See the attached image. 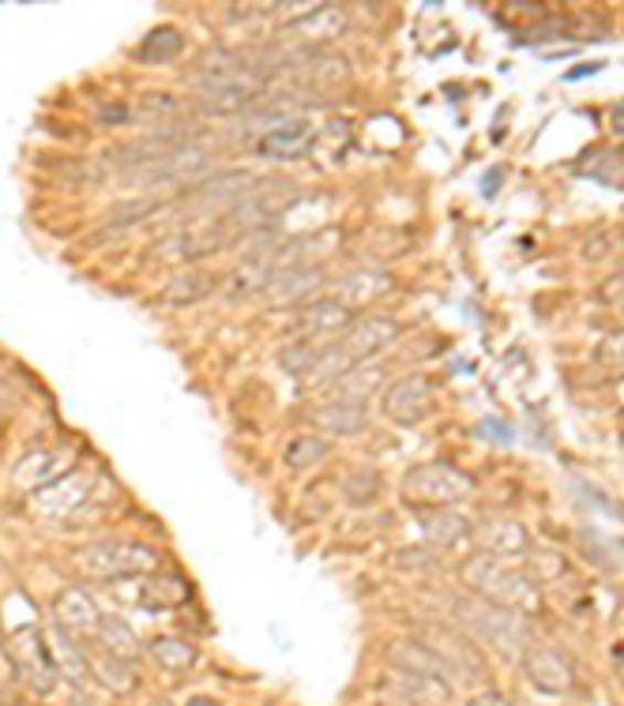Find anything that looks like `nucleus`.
<instances>
[{
    "instance_id": "obj_24",
    "label": "nucleus",
    "mask_w": 624,
    "mask_h": 706,
    "mask_svg": "<svg viewBox=\"0 0 624 706\" xmlns=\"http://www.w3.org/2000/svg\"><path fill=\"white\" fill-rule=\"evenodd\" d=\"M159 207H162V199H154V196H132V199H117V204L106 210V218H103V229H98V237H114V233H125L128 226H140L143 218H151Z\"/></svg>"
},
{
    "instance_id": "obj_21",
    "label": "nucleus",
    "mask_w": 624,
    "mask_h": 706,
    "mask_svg": "<svg viewBox=\"0 0 624 706\" xmlns=\"http://www.w3.org/2000/svg\"><path fill=\"white\" fill-rule=\"evenodd\" d=\"M380 383H384L380 365L357 361L354 369H346L335 383H327V391H332V399H343V402H365L376 388H380Z\"/></svg>"
},
{
    "instance_id": "obj_9",
    "label": "nucleus",
    "mask_w": 624,
    "mask_h": 706,
    "mask_svg": "<svg viewBox=\"0 0 624 706\" xmlns=\"http://www.w3.org/2000/svg\"><path fill=\"white\" fill-rule=\"evenodd\" d=\"M402 492H407L410 500L448 503V500H459L463 492H471V478H463V474L448 470V466H440V463H429V466H418V470L407 474Z\"/></svg>"
},
{
    "instance_id": "obj_25",
    "label": "nucleus",
    "mask_w": 624,
    "mask_h": 706,
    "mask_svg": "<svg viewBox=\"0 0 624 706\" xmlns=\"http://www.w3.org/2000/svg\"><path fill=\"white\" fill-rule=\"evenodd\" d=\"M57 617L64 628L72 631H87V628H98V605L90 601V594L76 590V586H68V590L57 594Z\"/></svg>"
},
{
    "instance_id": "obj_6",
    "label": "nucleus",
    "mask_w": 624,
    "mask_h": 706,
    "mask_svg": "<svg viewBox=\"0 0 624 706\" xmlns=\"http://www.w3.org/2000/svg\"><path fill=\"white\" fill-rule=\"evenodd\" d=\"M211 166V154L204 151V146H177L173 154H166V159H159V162H151V166H140V170H132L128 173V181H140V185H151V188H162V185H181V181H192V177H200V173H207Z\"/></svg>"
},
{
    "instance_id": "obj_19",
    "label": "nucleus",
    "mask_w": 624,
    "mask_h": 706,
    "mask_svg": "<svg viewBox=\"0 0 624 706\" xmlns=\"http://www.w3.org/2000/svg\"><path fill=\"white\" fill-rule=\"evenodd\" d=\"M327 282L324 268H301V271H290L282 279H275L268 286V301L271 305H298V301L312 297L320 286Z\"/></svg>"
},
{
    "instance_id": "obj_13",
    "label": "nucleus",
    "mask_w": 624,
    "mask_h": 706,
    "mask_svg": "<svg viewBox=\"0 0 624 706\" xmlns=\"http://www.w3.org/2000/svg\"><path fill=\"white\" fill-rule=\"evenodd\" d=\"M388 662H391L396 673L418 676V681H433V684H448V669L440 665V658L426 643H415V639L391 643L388 647Z\"/></svg>"
},
{
    "instance_id": "obj_2",
    "label": "nucleus",
    "mask_w": 624,
    "mask_h": 706,
    "mask_svg": "<svg viewBox=\"0 0 624 706\" xmlns=\"http://www.w3.org/2000/svg\"><path fill=\"white\" fill-rule=\"evenodd\" d=\"M189 87H192V95H196L192 106L207 117L249 113V109L256 102H263V95H268V79L256 76V72H241V76H223V79L189 76Z\"/></svg>"
},
{
    "instance_id": "obj_4",
    "label": "nucleus",
    "mask_w": 624,
    "mask_h": 706,
    "mask_svg": "<svg viewBox=\"0 0 624 706\" xmlns=\"http://www.w3.org/2000/svg\"><path fill=\"white\" fill-rule=\"evenodd\" d=\"M185 143H189V124L185 121H170V124H159V128H151V132L136 135V140H128L121 146H114V151H109V159L132 173L140 166H151V162L166 159V154H173L177 146H185Z\"/></svg>"
},
{
    "instance_id": "obj_11",
    "label": "nucleus",
    "mask_w": 624,
    "mask_h": 706,
    "mask_svg": "<svg viewBox=\"0 0 624 706\" xmlns=\"http://www.w3.org/2000/svg\"><path fill=\"white\" fill-rule=\"evenodd\" d=\"M466 579L478 586L482 594H489V598H497L504 605H530V601H535V598H530V583L527 579L504 572V567H497L493 561H474L471 567H466Z\"/></svg>"
},
{
    "instance_id": "obj_8",
    "label": "nucleus",
    "mask_w": 624,
    "mask_h": 706,
    "mask_svg": "<svg viewBox=\"0 0 624 706\" xmlns=\"http://www.w3.org/2000/svg\"><path fill=\"white\" fill-rule=\"evenodd\" d=\"M396 338H399V324H396V319L384 316V312H369V316L351 319V327H346V335L338 338V346H343V350L351 354L354 361H365V357L388 350Z\"/></svg>"
},
{
    "instance_id": "obj_32",
    "label": "nucleus",
    "mask_w": 624,
    "mask_h": 706,
    "mask_svg": "<svg viewBox=\"0 0 624 706\" xmlns=\"http://www.w3.org/2000/svg\"><path fill=\"white\" fill-rule=\"evenodd\" d=\"M87 665L95 669L98 681H103V684L109 687V692H117V695H125L128 687L136 684V676H128V662H121V658H114L106 647H103V654H95Z\"/></svg>"
},
{
    "instance_id": "obj_36",
    "label": "nucleus",
    "mask_w": 624,
    "mask_h": 706,
    "mask_svg": "<svg viewBox=\"0 0 624 706\" xmlns=\"http://www.w3.org/2000/svg\"><path fill=\"white\" fill-rule=\"evenodd\" d=\"M132 117V109H114V106H103L98 109V121H106V124H121Z\"/></svg>"
},
{
    "instance_id": "obj_26",
    "label": "nucleus",
    "mask_w": 624,
    "mask_h": 706,
    "mask_svg": "<svg viewBox=\"0 0 624 706\" xmlns=\"http://www.w3.org/2000/svg\"><path fill=\"white\" fill-rule=\"evenodd\" d=\"M98 639H103V647L109 650L114 658H121V662H136L140 658V639L132 636V628H128L125 620L117 617H103L98 620Z\"/></svg>"
},
{
    "instance_id": "obj_20",
    "label": "nucleus",
    "mask_w": 624,
    "mask_h": 706,
    "mask_svg": "<svg viewBox=\"0 0 624 706\" xmlns=\"http://www.w3.org/2000/svg\"><path fill=\"white\" fill-rule=\"evenodd\" d=\"M523 669H527V676L535 681L541 692H564L568 684H572V669L561 654H553V650H535V654L523 658Z\"/></svg>"
},
{
    "instance_id": "obj_27",
    "label": "nucleus",
    "mask_w": 624,
    "mask_h": 706,
    "mask_svg": "<svg viewBox=\"0 0 624 706\" xmlns=\"http://www.w3.org/2000/svg\"><path fill=\"white\" fill-rule=\"evenodd\" d=\"M57 463H61V455H53V452H42V455H31V458H23V463H20V470H15V481H20L23 489L39 492V489H45V481H53V478H64Z\"/></svg>"
},
{
    "instance_id": "obj_23",
    "label": "nucleus",
    "mask_w": 624,
    "mask_h": 706,
    "mask_svg": "<svg viewBox=\"0 0 624 706\" xmlns=\"http://www.w3.org/2000/svg\"><path fill=\"white\" fill-rule=\"evenodd\" d=\"M211 290H215V279H211L207 271H200V268H189V271L173 274L166 286H162L159 301L177 305V308H189V305H196V301H204Z\"/></svg>"
},
{
    "instance_id": "obj_28",
    "label": "nucleus",
    "mask_w": 624,
    "mask_h": 706,
    "mask_svg": "<svg viewBox=\"0 0 624 706\" xmlns=\"http://www.w3.org/2000/svg\"><path fill=\"white\" fill-rule=\"evenodd\" d=\"M327 452H332V444H327L324 436H312V433H298L287 444V466L290 470H309V466H316V463H324Z\"/></svg>"
},
{
    "instance_id": "obj_35",
    "label": "nucleus",
    "mask_w": 624,
    "mask_h": 706,
    "mask_svg": "<svg viewBox=\"0 0 624 706\" xmlns=\"http://www.w3.org/2000/svg\"><path fill=\"white\" fill-rule=\"evenodd\" d=\"M140 113L143 117H162V124H170L173 113H177V98L173 95H147Z\"/></svg>"
},
{
    "instance_id": "obj_14",
    "label": "nucleus",
    "mask_w": 624,
    "mask_h": 706,
    "mask_svg": "<svg viewBox=\"0 0 624 706\" xmlns=\"http://www.w3.org/2000/svg\"><path fill=\"white\" fill-rule=\"evenodd\" d=\"M429 410V388L426 380H399L396 388H388V395H384V414L391 421H399V425H415V421L426 417Z\"/></svg>"
},
{
    "instance_id": "obj_16",
    "label": "nucleus",
    "mask_w": 624,
    "mask_h": 706,
    "mask_svg": "<svg viewBox=\"0 0 624 706\" xmlns=\"http://www.w3.org/2000/svg\"><path fill=\"white\" fill-rule=\"evenodd\" d=\"M343 23H346L343 8L320 4V8H312L309 15H298L293 23H287V34H301V39H305L301 45H305V50H316L320 42L335 39V34L343 31Z\"/></svg>"
},
{
    "instance_id": "obj_37",
    "label": "nucleus",
    "mask_w": 624,
    "mask_h": 706,
    "mask_svg": "<svg viewBox=\"0 0 624 706\" xmlns=\"http://www.w3.org/2000/svg\"><path fill=\"white\" fill-rule=\"evenodd\" d=\"M471 706H504L501 699H493V695H485V699H474Z\"/></svg>"
},
{
    "instance_id": "obj_7",
    "label": "nucleus",
    "mask_w": 624,
    "mask_h": 706,
    "mask_svg": "<svg viewBox=\"0 0 624 706\" xmlns=\"http://www.w3.org/2000/svg\"><path fill=\"white\" fill-rule=\"evenodd\" d=\"M263 181L252 177L249 170H223V173H211V177L200 181L192 188V207H237L241 199H249Z\"/></svg>"
},
{
    "instance_id": "obj_34",
    "label": "nucleus",
    "mask_w": 624,
    "mask_h": 706,
    "mask_svg": "<svg viewBox=\"0 0 624 706\" xmlns=\"http://www.w3.org/2000/svg\"><path fill=\"white\" fill-rule=\"evenodd\" d=\"M23 684V673H20V662H15L12 647H0V699H15Z\"/></svg>"
},
{
    "instance_id": "obj_15",
    "label": "nucleus",
    "mask_w": 624,
    "mask_h": 706,
    "mask_svg": "<svg viewBox=\"0 0 624 706\" xmlns=\"http://www.w3.org/2000/svg\"><path fill=\"white\" fill-rule=\"evenodd\" d=\"M309 421L327 436H354L365 428V406L362 402L332 399V402H324V406L309 410Z\"/></svg>"
},
{
    "instance_id": "obj_5",
    "label": "nucleus",
    "mask_w": 624,
    "mask_h": 706,
    "mask_svg": "<svg viewBox=\"0 0 624 706\" xmlns=\"http://www.w3.org/2000/svg\"><path fill=\"white\" fill-rule=\"evenodd\" d=\"M12 654H15V662H20L23 681L39 695H50L53 687H57V676H61L57 658H53V650L45 647V636L39 628L20 631V636L12 639Z\"/></svg>"
},
{
    "instance_id": "obj_29",
    "label": "nucleus",
    "mask_w": 624,
    "mask_h": 706,
    "mask_svg": "<svg viewBox=\"0 0 624 706\" xmlns=\"http://www.w3.org/2000/svg\"><path fill=\"white\" fill-rule=\"evenodd\" d=\"M189 598H192L189 583L177 579V575H166V579H154L151 586H143L147 609H173V605H185Z\"/></svg>"
},
{
    "instance_id": "obj_33",
    "label": "nucleus",
    "mask_w": 624,
    "mask_h": 706,
    "mask_svg": "<svg viewBox=\"0 0 624 706\" xmlns=\"http://www.w3.org/2000/svg\"><path fill=\"white\" fill-rule=\"evenodd\" d=\"M151 654H154V662L162 669H170V673H181V669H189L196 662V647L181 643V639H154Z\"/></svg>"
},
{
    "instance_id": "obj_38",
    "label": "nucleus",
    "mask_w": 624,
    "mask_h": 706,
    "mask_svg": "<svg viewBox=\"0 0 624 706\" xmlns=\"http://www.w3.org/2000/svg\"><path fill=\"white\" fill-rule=\"evenodd\" d=\"M189 706H215V703H207V699H192Z\"/></svg>"
},
{
    "instance_id": "obj_22",
    "label": "nucleus",
    "mask_w": 624,
    "mask_h": 706,
    "mask_svg": "<svg viewBox=\"0 0 624 706\" xmlns=\"http://www.w3.org/2000/svg\"><path fill=\"white\" fill-rule=\"evenodd\" d=\"M185 53V34L177 26H154L151 34H143V42L132 50V57L140 64H170Z\"/></svg>"
},
{
    "instance_id": "obj_1",
    "label": "nucleus",
    "mask_w": 624,
    "mask_h": 706,
    "mask_svg": "<svg viewBox=\"0 0 624 706\" xmlns=\"http://www.w3.org/2000/svg\"><path fill=\"white\" fill-rule=\"evenodd\" d=\"M72 567L87 579H132V575H147L159 567V553L143 541H95V545L79 548L72 556Z\"/></svg>"
},
{
    "instance_id": "obj_30",
    "label": "nucleus",
    "mask_w": 624,
    "mask_h": 706,
    "mask_svg": "<svg viewBox=\"0 0 624 706\" xmlns=\"http://www.w3.org/2000/svg\"><path fill=\"white\" fill-rule=\"evenodd\" d=\"M320 350L324 346H312V343H290V346H282V354H279V365H282V372L293 376V380H312V369H316V361H320Z\"/></svg>"
},
{
    "instance_id": "obj_31",
    "label": "nucleus",
    "mask_w": 624,
    "mask_h": 706,
    "mask_svg": "<svg viewBox=\"0 0 624 706\" xmlns=\"http://www.w3.org/2000/svg\"><path fill=\"white\" fill-rule=\"evenodd\" d=\"M433 654L440 658V665H444V658H452L455 665H463V669H474V673H482V662H478V654L474 650H466V643H459L455 636H448V631H440L433 628L429 631V643H426Z\"/></svg>"
},
{
    "instance_id": "obj_18",
    "label": "nucleus",
    "mask_w": 624,
    "mask_h": 706,
    "mask_svg": "<svg viewBox=\"0 0 624 706\" xmlns=\"http://www.w3.org/2000/svg\"><path fill=\"white\" fill-rule=\"evenodd\" d=\"M298 327L305 335H335L343 327H351V305L343 297H316L301 312Z\"/></svg>"
},
{
    "instance_id": "obj_3",
    "label": "nucleus",
    "mask_w": 624,
    "mask_h": 706,
    "mask_svg": "<svg viewBox=\"0 0 624 706\" xmlns=\"http://www.w3.org/2000/svg\"><path fill=\"white\" fill-rule=\"evenodd\" d=\"M237 229L229 218H218L211 226H200V229H177L166 241H159L151 249L154 260H166V263H196V260H207V256L223 252L226 245H234Z\"/></svg>"
},
{
    "instance_id": "obj_12",
    "label": "nucleus",
    "mask_w": 624,
    "mask_h": 706,
    "mask_svg": "<svg viewBox=\"0 0 624 706\" xmlns=\"http://www.w3.org/2000/svg\"><path fill=\"white\" fill-rule=\"evenodd\" d=\"M90 497V478L87 474H64L61 481L45 485L34 492V511L45 519H64Z\"/></svg>"
},
{
    "instance_id": "obj_17",
    "label": "nucleus",
    "mask_w": 624,
    "mask_h": 706,
    "mask_svg": "<svg viewBox=\"0 0 624 706\" xmlns=\"http://www.w3.org/2000/svg\"><path fill=\"white\" fill-rule=\"evenodd\" d=\"M192 72L207 79H223V76H241V72H252V61L245 50H234V45H207L192 57ZM189 72V76H192Z\"/></svg>"
},
{
    "instance_id": "obj_10",
    "label": "nucleus",
    "mask_w": 624,
    "mask_h": 706,
    "mask_svg": "<svg viewBox=\"0 0 624 706\" xmlns=\"http://www.w3.org/2000/svg\"><path fill=\"white\" fill-rule=\"evenodd\" d=\"M316 143V128L305 117H293V121L271 128L268 135L252 143V154L256 159H275V162H290V159H305Z\"/></svg>"
}]
</instances>
